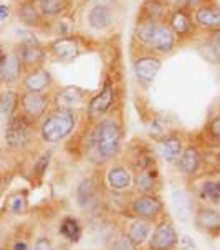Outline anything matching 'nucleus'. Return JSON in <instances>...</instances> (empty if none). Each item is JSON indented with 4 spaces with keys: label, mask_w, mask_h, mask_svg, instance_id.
Instances as JSON below:
<instances>
[{
    "label": "nucleus",
    "mask_w": 220,
    "mask_h": 250,
    "mask_svg": "<svg viewBox=\"0 0 220 250\" xmlns=\"http://www.w3.org/2000/svg\"><path fill=\"white\" fill-rule=\"evenodd\" d=\"M136 35L139 42L146 43L158 53H171L176 46V33L166 22L142 19L136 27Z\"/></svg>",
    "instance_id": "f257e3e1"
},
{
    "label": "nucleus",
    "mask_w": 220,
    "mask_h": 250,
    "mask_svg": "<svg viewBox=\"0 0 220 250\" xmlns=\"http://www.w3.org/2000/svg\"><path fill=\"white\" fill-rule=\"evenodd\" d=\"M93 146L103 161L114 158L121 149V128L114 120H101L93 131Z\"/></svg>",
    "instance_id": "f03ea898"
},
{
    "label": "nucleus",
    "mask_w": 220,
    "mask_h": 250,
    "mask_svg": "<svg viewBox=\"0 0 220 250\" xmlns=\"http://www.w3.org/2000/svg\"><path fill=\"white\" fill-rule=\"evenodd\" d=\"M76 113L73 109H60L57 108L53 113L46 116L40 128L41 138L46 143H58L65 139L76 126Z\"/></svg>",
    "instance_id": "7ed1b4c3"
},
{
    "label": "nucleus",
    "mask_w": 220,
    "mask_h": 250,
    "mask_svg": "<svg viewBox=\"0 0 220 250\" xmlns=\"http://www.w3.org/2000/svg\"><path fill=\"white\" fill-rule=\"evenodd\" d=\"M33 133V121L23 113H15L7 120L5 128V143L12 149L25 147L32 139Z\"/></svg>",
    "instance_id": "20e7f679"
},
{
    "label": "nucleus",
    "mask_w": 220,
    "mask_h": 250,
    "mask_svg": "<svg viewBox=\"0 0 220 250\" xmlns=\"http://www.w3.org/2000/svg\"><path fill=\"white\" fill-rule=\"evenodd\" d=\"M20 35H23V38L20 40V43L17 45L15 50H17V53H19L20 60H22L23 70L27 71V70L41 66L46 58L45 48L40 45L37 37L32 35V32H23V33H20Z\"/></svg>",
    "instance_id": "39448f33"
},
{
    "label": "nucleus",
    "mask_w": 220,
    "mask_h": 250,
    "mask_svg": "<svg viewBox=\"0 0 220 250\" xmlns=\"http://www.w3.org/2000/svg\"><path fill=\"white\" fill-rule=\"evenodd\" d=\"M20 113L28 116L32 121L40 120L46 113L50 106V96L46 93H35V91H25L20 95L19 100Z\"/></svg>",
    "instance_id": "423d86ee"
},
{
    "label": "nucleus",
    "mask_w": 220,
    "mask_h": 250,
    "mask_svg": "<svg viewBox=\"0 0 220 250\" xmlns=\"http://www.w3.org/2000/svg\"><path fill=\"white\" fill-rule=\"evenodd\" d=\"M114 103V88L111 82H106L101 91L95 96L88 104V116L91 120H101V118L111 109Z\"/></svg>",
    "instance_id": "0eeeda50"
},
{
    "label": "nucleus",
    "mask_w": 220,
    "mask_h": 250,
    "mask_svg": "<svg viewBox=\"0 0 220 250\" xmlns=\"http://www.w3.org/2000/svg\"><path fill=\"white\" fill-rule=\"evenodd\" d=\"M22 84L25 91H35V93H46L50 86H52V75L43 66L38 68L27 70L23 73Z\"/></svg>",
    "instance_id": "6e6552de"
},
{
    "label": "nucleus",
    "mask_w": 220,
    "mask_h": 250,
    "mask_svg": "<svg viewBox=\"0 0 220 250\" xmlns=\"http://www.w3.org/2000/svg\"><path fill=\"white\" fill-rule=\"evenodd\" d=\"M50 52L58 62H73L80 55V46L73 37H58L50 43Z\"/></svg>",
    "instance_id": "1a4fd4ad"
},
{
    "label": "nucleus",
    "mask_w": 220,
    "mask_h": 250,
    "mask_svg": "<svg viewBox=\"0 0 220 250\" xmlns=\"http://www.w3.org/2000/svg\"><path fill=\"white\" fill-rule=\"evenodd\" d=\"M160 65H162V63H160L158 57H152V55L139 57L138 60L134 62V73H136V78L141 83H152L160 71Z\"/></svg>",
    "instance_id": "9d476101"
},
{
    "label": "nucleus",
    "mask_w": 220,
    "mask_h": 250,
    "mask_svg": "<svg viewBox=\"0 0 220 250\" xmlns=\"http://www.w3.org/2000/svg\"><path fill=\"white\" fill-rule=\"evenodd\" d=\"M0 68H2L3 84H8V86L19 83L20 80H22L23 71H25L23 65H22V60H20L17 50L5 55V60H3V63L0 65Z\"/></svg>",
    "instance_id": "9b49d317"
},
{
    "label": "nucleus",
    "mask_w": 220,
    "mask_h": 250,
    "mask_svg": "<svg viewBox=\"0 0 220 250\" xmlns=\"http://www.w3.org/2000/svg\"><path fill=\"white\" fill-rule=\"evenodd\" d=\"M177 244V232L169 222H162L158 226L151 239L152 250H171Z\"/></svg>",
    "instance_id": "f8f14e48"
},
{
    "label": "nucleus",
    "mask_w": 220,
    "mask_h": 250,
    "mask_svg": "<svg viewBox=\"0 0 220 250\" xmlns=\"http://www.w3.org/2000/svg\"><path fill=\"white\" fill-rule=\"evenodd\" d=\"M17 17H19L20 22L28 28H38L45 22L43 15L38 10L35 0H22V2L17 5Z\"/></svg>",
    "instance_id": "ddd939ff"
},
{
    "label": "nucleus",
    "mask_w": 220,
    "mask_h": 250,
    "mask_svg": "<svg viewBox=\"0 0 220 250\" xmlns=\"http://www.w3.org/2000/svg\"><path fill=\"white\" fill-rule=\"evenodd\" d=\"M131 209H133V212L136 214L138 217L152 219L162 210V202H160L156 196L146 194V196H139L138 199H134Z\"/></svg>",
    "instance_id": "4468645a"
},
{
    "label": "nucleus",
    "mask_w": 220,
    "mask_h": 250,
    "mask_svg": "<svg viewBox=\"0 0 220 250\" xmlns=\"http://www.w3.org/2000/svg\"><path fill=\"white\" fill-rule=\"evenodd\" d=\"M196 23L199 27L205 28L209 32H214L220 28V8L212 3H204V5L196 8Z\"/></svg>",
    "instance_id": "2eb2a0df"
},
{
    "label": "nucleus",
    "mask_w": 220,
    "mask_h": 250,
    "mask_svg": "<svg viewBox=\"0 0 220 250\" xmlns=\"http://www.w3.org/2000/svg\"><path fill=\"white\" fill-rule=\"evenodd\" d=\"M84 91L78 86H65L55 95V104L60 109H73L83 103Z\"/></svg>",
    "instance_id": "dca6fc26"
},
{
    "label": "nucleus",
    "mask_w": 220,
    "mask_h": 250,
    "mask_svg": "<svg viewBox=\"0 0 220 250\" xmlns=\"http://www.w3.org/2000/svg\"><path fill=\"white\" fill-rule=\"evenodd\" d=\"M88 25L93 30H108L113 25V12L104 3H96L88 12Z\"/></svg>",
    "instance_id": "f3484780"
},
{
    "label": "nucleus",
    "mask_w": 220,
    "mask_h": 250,
    "mask_svg": "<svg viewBox=\"0 0 220 250\" xmlns=\"http://www.w3.org/2000/svg\"><path fill=\"white\" fill-rule=\"evenodd\" d=\"M169 27L172 28V32L179 37H185L192 32L194 25L190 20V15L187 14L185 8H174L172 14H169Z\"/></svg>",
    "instance_id": "a211bd4d"
},
{
    "label": "nucleus",
    "mask_w": 220,
    "mask_h": 250,
    "mask_svg": "<svg viewBox=\"0 0 220 250\" xmlns=\"http://www.w3.org/2000/svg\"><path fill=\"white\" fill-rule=\"evenodd\" d=\"M182 139L177 136H166L162 138V141L159 143L158 152L162 159L169 161V163H174L180 158L182 154Z\"/></svg>",
    "instance_id": "6ab92c4d"
},
{
    "label": "nucleus",
    "mask_w": 220,
    "mask_h": 250,
    "mask_svg": "<svg viewBox=\"0 0 220 250\" xmlns=\"http://www.w3.org/2000/svg\"><path fill=\"white\" fill-rule=\"evenodd\" d=\"M202 156L196 146H189L182 151L179 158V169L187 176H192L197 172V169L200 167Z\"/></svg>",
    "instance_id": "aec40b11"
},
{
    "label": "nucleus",
    "mask_w": 220,
    "mask_h": 250,
    "mask_svg": "<svg viewBox=\"0 0 220 250\" xmlns=\"http://www.w3.org/2000/svg\"><path fill=\"white\" fill-rule=\"evenodd\" d=\"M37 7L43 19H57L61 17L68 10L70 2L68 0H35Z\"/></svg>",
    "instance_id": "412c9836"
},
{
    "label": "nucleus",
    "mask_w": 220,
    "mask_h": 250,
    "mask_svg": "<svg viewBox=\"0 0 220 250\" xmlns=\"http://www.w3.org/2000/svg\"><path fill=\"white\" fill-rule=\"evenodd\" d=\"M141 12H142V19L154 20V22H166V19L169 17L167 5L162 0H146Z\"/></svg>",
    "instance_id": "4be33fe9"
},
{
    "label": "nucleus",
    "mask_w": 220,
    "mask_h": 250,
    "mask_svg": "<svg viewBox=\"0 0 220 250\" xmlns=\"http://www.w3.org/2000/svg\"><path fill=\"white\" fill-rule=\"evenodd\" d=\"M19 93L12 88H7V90H2L0 91V114L3 118H10L14 116L17 108H19Z\"/></svg>",
    "instance_id": "5701e85b"
},
{
    "label": "nucleus",
    "mask_w": 220,
    "mask_h": 250,
    "mask_svg": "<svg viewBox=\"0 0 220 250\" xmlns=\"http://www.w3.org/2000/svg\"><path fill=\"white\" fill-rule=\"evenodd\" d=\"M196 224L202 230H217L220 229V212L214 209H200L196 215Z\"/></svg>",
    "instance_id": "b1692460"
},
{
    "label": "nucleus",
    "mask_w": 220,
    "mask_h": 250,
    "mask_svg": "<svg viewBox=\"0 0 220 250\" xmlns=\"http://www.w3.org/2000/svg\"><path fill=\"white\" fill-rule=\"evenodd\" d=\"M172 206L177 214V217L180 220H187L192 215V204H190V199L184 190H172Z\"/></svg>",
    "instance_id": "393cba45"
},
{
    "label": "nucleus",
    "mask_w": 220,
    "mask_h": 250,
    "mask_svg": "<svg viewBox=\"0 0 220 250\" xmlns=\"http://www.w3.org/2000/svg\"><path fill=\"white\" fill-rule=\"evenodd\" d=\"M108 184L109 188L114 190H122V189H128L131 184V174L126 167L116 166L111 167L108 172Z\"/></svg>",
    "instance_id": "a878e982"
},
{
    "label": "nucleus",
    "mask_w": 220,
    "mask_h": 250,
    "mask_svg": "<svg viewBox=\"0 0 220 250\" xmlns=\"http://www.w3.org/2000/svg\"><path fill=\"white\" fill-rule=\"evenodd\" d=\"M95 194H96V184L90 177L83 179L80 182L78 188H76V199H78V204L83 207H86L95 199Z\"/></svg>",
    "instance_id": "bb28decb"
},
{
    "label": "nucleus",
    "mask_w": 220,
    "mask_h": 250,
    "mask_svg": "<svg viewBox=\"0 0 220 250\" xmlns=\"http://www.w3.org/2000/svg\"><path fill=\"white\" fill-rule=\"evenodd\" d=\"M60 234L68 239L70 242H78L81 237V226H80L78 219L75 217H65L61 220L60 226Z\"/></svg>",
    "instance_id": "cd10ccee"
},
{
    "label": "nucleus",
    "mask_w": 220,
    "mask_h": 250,
    "mask_svg": "<svg viewBox=\"0 0 220 250\" xmlns=\"http://www.w3.org/2000/svg\"><path fill=\"white\" fill-rule=\"evenodd\" d=\"M151 234V224L147 220H138L131 226V230H129V237L136 245H141L144 244L147 240V237Z\"/></svg>",
    "instance_id": "c85d7f7f"
},
{
    "label": "nucleus",
    "mask_w": 220,
    "mask_h": 250,
    "mask_svg": "<svg viewBox=\"0 0 220 250\" xmlns=\"http://www.w3.org/2000/svg\"><path fill=\"white\" fill-rule=\"evenodd\" d=\"M199 196L207 202H215V204H219L220 202V181L204 182L200 190H199Z\"/></svg>",
    "instance_id": "c756f323"
},
{
    "label": "nucleus",
    "mask_w": 220,
    "mask_h": 250,
    "mask_svg": "<svg viewBox=\"0 0 220 250\" xmlns=\"http://www.w3.org/2000/svg\"><path fill=\"white\" fill-rule=\"evenodd\" d=\"M156 171H147V169H144V171H139L136 179H134V182H136V188L139 190H144V192H151L152 189L156 188Z\"/></svg>",
    "instance_id": "7c9ffc66"
},
{
    "label": "nucleus",
    "mask_w": 220,
    "mask_h": 250,
    "mask_svg": "<svg viewBox=\"0 0 220 250\" xmlns=\"http://www.w3.org/2000/svg\"><path fill=\"white\" fill-rule=\"evenodd\" d=\"M207 45H209V53L212 55V60L220 62V28L210 33Z\"/></svg>",
    "instance_id": "2f4dec72"
},
{
    "label": "nucleus",
    "mask_w": 220,
    "mask_h": 250,
    "mask_svg": "<svg viewBox=\"0 0 220 250\" xmlns=\"http://www.w3.org/2000/svg\"><path fill=\"white\" fill-rule=\"evenodd\" d=\"M10 209L14 214H23L27 210V199L22 194H17L10 199Z\"/></svg>",
    "instance_id": "473e14b6"
},
{
    "label": "nucleus",
    "mask_w": 220,
    "mask_h": 250,
    "mask_svg": "<svg viewBox=\"0 0 220 250\" xmlns=\"http://www.w3.org/2000/svg\"><path fill=\"white\" fill-rule=\"evenodd\" d=\"M50 158H52V152H45V154L40 156V159L37 161L35 167H33V172H35L37 176H41L46 171V167H48V164H50Z\"/></svg>",
    "instance_id": "72a5a7b5"
},
{
    "label": "nucleus",
    "mask_w": 220,
    "mask_h": 250,
    "mask_svg": "<svg viewBox=\"0 0 220 250\" xmlns=\"http://www.w3.org/2000/svg\"><path fill=\"white\" fill-rule=\"evenodd\" d=\"M111 250H136V244L131 240V237H121L113 244Z\"/></svg>",
    "instance_id": "f704fd0d"
},
{
    "label": "nucleus",
    "mask_w": 220,
    "mask_h": 250,
    "mask_svg": "<svg viewBox=\"0 0 220 250\" xmlns=\"http://www.w3.org/2000/svg\"><path fill=\"white\" fill-rule=\"evenodd\" d=\"M209 133L212 134L215 139H219V141H220V114H217V116H215L214 120L210 121Z\"/></svg>",
    "instance_id": "c9c22d12"
},
{
    "label": "nucleus",
    "mask_w": 220,
    "mask_h": 250,
    "mask_svg": "<svg viewBox=\"0 0 220 250\" xmlns=\"http://www.w3.org/2000/svg\"><path fill=\"white\" fill-rule=\"evenodd\" d=\"M35 250H53L52 242L48 239H45V237H40L35 242Z\"/></svg>",
    "instance_id": "e433bc0d"
},
{
    "label": "nucleus",
    "mask_w": 220,
    "mask_h": 250,
    "mask_svg": "<svg viewBox=\"0 0 220 250\" xmlns=\"http://www.w3.org/2000/svg\"><path fill=\"white\" fill-rule=\"evenodd\" d=\"M12 10L10 7L5 5V3H0V22H3V20H7L8 17H10Z\"/></svg>",
    "instance_id": "4c0bfd02"
},
{
    "label": "nucleus",
    "mask_w": 220,
    "mask_h": 250,
    "mask_svg": "<svg viewBox=\"0 0 220 250\" xmlns=\"http://www.w3.org/2000/svg\"><path fill=\"white\" fill-rule=\"evenodd\" d=\"M14 250H28V245L25 242H17L14 245Z\"/></svg>",
    "instance_id": "58836bf2"
},
{
    "label": "nucleus",
    "mask_w": 220,
    "mask_h": 250,
    "mask_svg": "<svg viewBox=\"0 0 220 250\" xmlns=\"http://www.w3.org/2000/svg\"><path fill=\"white\" fill-rule=\"evenodd\" d=\"M5 52H3V50L2 48H0V65H2V63H3V60H5Z\"/></svg>",
    "instance_id": "ea45409f"
},
{
    "label": "nucleus",
    "mask_w": 220,
    "mask_h": 250,
    "mask_svg": "<svg viewBox=\"0 0 220 250\" xmlns=\"http://www.w3.org/2000/svg\"><path fill=\"white\" fill-rule=\"evenodd\" d=\"M200 2H205V0H189L190 5H194V3H200Z\"/></svg>",
    "instance_id": "a19ab883"
},
{
    "label": "nucleus",
    "mask_w": 220,
    "mask_h": 250,
    "mask_svg": "<svg viewBox=\"0 0 220 250\" xmlns=\"http://www.w3.org/2000/svg\"><path fill=\"white\" fill-rule=\"evenodd\" d=\"M3 84V76H2V68H0V88H2Z\"/></svg>",
    "instance_id": "79ce46f5"
},
{
    "label": "nucleus",
    "mask_w": 220,
    "mask_h": 250,
    "mask_svg": "<svg viewBox=\"0 0 220 250\" xmlns=\"http://www.w3.org/2000/svg\"><path fill=\"white\" fill-rule=\"evenodd\" d=\"M0 190H2V176H0Z\"/></svg>",
    "instance_id": "37998d69"
}]
</instances>
